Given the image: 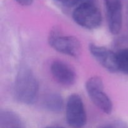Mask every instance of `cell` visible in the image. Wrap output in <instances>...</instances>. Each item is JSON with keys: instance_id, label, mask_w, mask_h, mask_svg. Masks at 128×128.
Wrapping results in <instances>:
<instances>
[{"instance_id": "9c48e42d", "label": "cell", "mask_w": 128, "mask_h": 128, "mask_svg": "<svg viewBox=\"0 0 128 128\" xmlns=\"http://www.w3.org/2000/svg\"><path fill=\"white\" fill-rule=\"evenodd\" d=\"M45 108L51 112H60L63 108V100L61 95L56 93L50 94L44 100Z\"/></svg>"}, {"instance_id": "ba28073f", "label": "cell", "mask_w": 128, "mask_h": 128, "mask_svg": "<svg viewBox=\"0 0 128 128\" xmlns=\"http://www.w3.org/2000/svg\"><path fill=\"white\" fill-rule=\"evenodd\" d=\"M51 71L56 81L64 86L73 84L76 75L73 70L62 61H55L51 66Z\"/></svg>"}, {"instance_id": "5b68a950", "label": "cell", "mask_w": 128, "mask_h": 128, "mask_svg": "<svg viewBox=\"0 0 128 128\" xmlns=\"http://www.w3.org/2000/svg\"><path fill=\"white\" fill-rule=\"evenodd\" d=\"M49 43L52 48L61 53L72 57H78L80 54L81 44L74 36H63L54 30L50 33Z\"/></svg>"}, {"instance_id": "4fadbf2b", "label": "cell", "mask_w": 128, "mask_h": 128, "mask_svg": "<svg viewBox=\"0 0 128 128\" xmlns=\"http://www.w3.org/2000/svg\"><path fill=\"white\" fill-rule=\"evenodd\" d=\"M102 128H114L113 127H112V126H104V127Z\"/></svg>"}, {"instance_id": "7c38bea8", "label": "cell", "mask_w": 128, "mask_h": 128, "mask_svg": "<svg viewBox=\"0 0 128 128\" xmlns=\"http://www.w3.org/2000/svg\"><path fill=\"white\" fill-rule=\"evenodd\" d=\"M18 3L21 4V6H30L33 2L34 0H16Z\"/></svg>"}, {"instance_id": "6da1fadb", "label": "cell", "mask_w": 128, "mask_h": 128, "mask_svg": "<svg viewBox=\"0 0 128 128\" xmlns=\"http://www.w3.org/2000/svg\"><path fill=\"white\" fill-rule=\"evenodd\" d=\"M39 91V84L36 77L30 69L22 67L19 70L14 84L16 100L25 104H31L36 101Z\"/></svg>"}, {"instance_id": "5bb4252c", "label": "cell", "mask_w": 128, "mask_h": 128, "mask_svg": "<svg viewBox=\"0 0 128 128\" xmlns=\"http://www.w3.org/2000/svg\"><path fill=\"white\" fill-rule=\"evenodd\" d=\"M45 128H61V127H47Z\"/></svg>"}, {"instance_id": "8fae6325", "label": "cell", "mask_w": 128, "mask_h": 128, "mask_svg": "<svg viewBox=\"0 0 128 128\" xmlns=\"http://www.w3.org/2000/svg\"><path fill=\"white\" fill-rule=\"evenodd\" d=\"M62 6L66 8H72L74 6H79L82 3L90 2L94 3L95 0H55Z\"/></svg>"}, {"instance_id": "3957f363", "label": "cell", "mask_w": 128, "mask_h": 128, "mask_svg": "<svg viewBox=\"0 0 128 128\" xmlns=\"http://www.w3.org/2000/svg\"><path fill=\"white\" fill-rule=\"evenodd\" d=\"M86 89L94 104L105 113H111L112 110V103L103 91V82L100 77L94 76L89 79L86 83Z\"/></svg>"}, {"instance_id": "52a82bcc", "label": "cell", "mask_w": 128, "mask_h": 128, "mask_svg": "<svg viewBox=\"0 0 128 128\" xmlns=\"http://www.w3.org/2000/svg\"><path fill=\"white\" fill-rule=\"evenodd\" d=\"M90 51L96 61L109 71L116 72L118 71L117 56L113 51L94 44L90 45Z\"/></svg>"}, {"instance_id": "277c9868", "label": "cell", "mask_w": 128, "mask_h": 128, "mask_svg": "<svg viewBox=\"0 0 128 128\" xmlns=\"http://www.w3.org/2000/svg\"><path fill=\"white\" fill-rule=\"evenodd\" d=\"M66 118L72 128H82L86 123V113L83 102L79 95L73 94L68 98L66 106Z\"/></svg>"}, {"instance_id": "30bf717a", "label": "cell", "mask_w": 128, "mask_h": 128, "mask_svg": "<svg viewBox=\"0 0 128 128\" xmlns=\"http://www.w3.org/2000/svg\"><path fill=\"white\" fill-rule=\"evenodd\" d=\"M117 62L118 71L128 74V49H124L117 54Z\"/></svg>"}, {"instance_id": "8992f818", "label": "cell", "mask_w": 128, "mask_h": 128, "mask_svg": "<svg viewBox=\"0 0 128 128\" xmlns=\"http://www.w3.org/2000/svg\"><path fill=\"white\" fill-rule=\"evenodd\" d=\"M107 14L109 30L113 34L120 32L122 24L121 0H104Z\"/></svg>"}, {"instance_id": "9a60e30c", "label": "cell", "mask_w": 128, "mask_h": 128, "mask_svg": "<svg viewBox=\"0 0 128 128\" xmlns=\"http://www.w3.org/2000/svg\"></svg>"}, {"instance_id": "7a4b0ae2", "label": "cell", "mask_w": 128, "mask_h": 128, "mask_svg": "<svg viewBox=\"0 0 128 128\" xmlns=\"http://www.w3.org/2000/svg\"><path fill=\"white\" fill-rule=\"evenodd\" d=\"M72 18L78 24L89 30L97 28L102 22L101 11L94 3L90 2L78 6L72 12Z\"/></svg>"}]
</instances>
